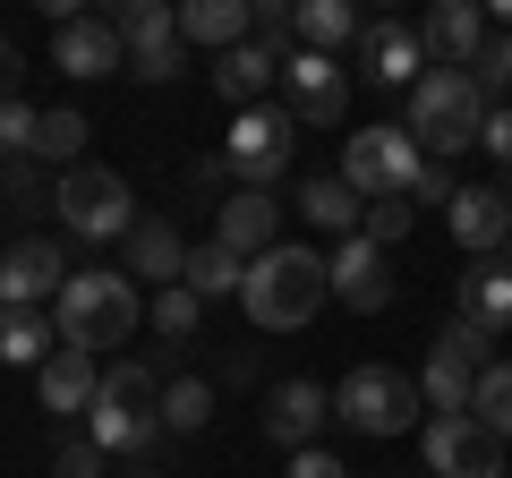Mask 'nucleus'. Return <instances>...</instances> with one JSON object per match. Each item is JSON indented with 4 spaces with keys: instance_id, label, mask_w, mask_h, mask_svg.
<instances>
[{
    "instance_id": "f257e3e1",
    "label": "nucleus",
    "mask_w": 512,
    "mask_h": 478,
    "mask_svg": "<svg viewBox=\"0 0 512 478\" xmlns=\"http://www.w3.org/2000/svg\"><path fill=\"white\" fill-rule=\"evenodd\" d=\"M239 299H248V316H256L265 333H299V325L333 299V257H316V248H291V239H282L274 257L248 265Z\"/></svg>"
},
{
    "instance_id": "f03ea898",
    "label": "nucleus",
    "mask_w": 512,
    "mask_h": 478,
    "mask_svg": "<svg viewBox=\"0 0 512 478\" xmlns=\"http://www.w3.org/2000/svg\"><path fill=\"white\" fill-rule=\"evenodd\" d=\"M137 316H146V299H137V282H128V274H111V265L69 274V282H60V299H52L60 342H69V350H94V359H103L111 342H128Z\"/></svg>"
},
{
    "instance_id": "7ed1b4c3",
    "label": "nucleus",
    "mask_w": 512,
    "mask_h": 478,
    "mask_svg": "<svg viewBox=\"0 0 512 478\" xmlns=\"http://www.w3.org/2000/svg\"><path fill=\"white\" fill-rule=\"evenodd\" d=\"M487 86H478L470 69H427L419 86H410V137H419L427 163H453V154L478 146V129H487Z\"/></svg>"
},
{
    "instance_id": "20e7f679",
    "label": "nucleus",
    "mask_w": 512,
    "mask_h": 478,
    "mask_svg": "<svg viewBox=\"0 0 512 478\" xmlns=\"http://www.w3.org/2000/svg\"><path fill=\"white\" fill-rule=\"evenodd\" d=\"M86 436L103 444V453H154V436H163V385H154L146 359L103 368V393H94V410H86Z\"/></svg>"
},
{
    "instance_id": "39448f33",
    "label": "nucleus",
    "mask_w": 512,
    "mask_h": 478,
    "mask_svg": "<svg viewBox=\"0 0 512 478\" xmlns=\"http://www.w3.org/2000/svg\"><path fill=\"white\" fill-rule=\"evenodd\" d=\"M52 205H60V231H69V239H128L137 222H146V214H137V197H128V180H120V171H103V163L60 171Z\"/></svg>"
},
{
    "instance_id": "423d86ee",
    "label": "nucleus",
    "mask_w": 512,
    "mask_h": 478,
    "mask_svg": "<svg viewBox=\"0 0 512 478\" xmlns=\"http://www.w3.org/2000/svg\"><path fill=\"white\" fill-rule=\"evenodd\" d=\"M419 171H427V154H419V137H410V129H359V137H342V180L359 188V205L410 197Z\"/></svg>"
},
{
    "instance_id": "0eeeda50",
    "label": "nucleus",
    "mask_w": 512,
    "mask_h": 478,
    "mask_svg": "<svg viewBox=\"0 0 512 478\" xmlns=\"http://www.w3.org/2000/svg\"><path fill=\"white\" fill-rule=\"evenodd\" d=\"M333 419L359 427V436H410V419H419V376H402V368H350L342 385H333Z\"/></svg>"
},
{
    "instance_id": "6e6552de",
    "label": "nucleus",
    "mask_w": 512,
    "mask_h": 478,
    "mask_svg": "<svg viewBox=\"0 0 512 478\" xmlns=\"http://www.w3.org/2000/svg\"><path fill=\"white\" fill-rule=\"evenodd\" d=\"M299 120L282 103H256V111H231V129H222V163H231L239 188H274L291 171V146H299Z\"/></svg>"
},
{
    "instance_id": "1a4fd4ad",
    "label": "nucleus",
    "mask_w": 512,
    "mask_h": 478,
    "mask_svg": "<svg viewBox=\"0 0 512 478\" xmlns=\"http://www.w3.org/2000/svg\"><path fill=\"white\" fill-rule=\"evenodd\" d=\"M111 26L128 43V77H146V86H171L180 77V9H163V0H120Z\"/></svg>"
},
{
    "instance_id": "9d476101",
    "label": "nucleus",
    "mask_w": 512,
    "mask_h": 478,
    "mask_svg": "<svg viewBox=\"0 0 512 478\" xmlns=\"http://www.w3.org/2000/svg\"><path fill=\"white\" fill-rule=\"evenodd\" d=\"M282 111L308 129H342L350 120V69L333 52H291L282 60Z\"/></svg>"
},
{
    "instance_id": "9b49d317",
    "label": "nucleus",
    "mask_w": 512,
    "mask_h": 478,
    "mask_svg": "<svg viewBox=\"0 0 512 478\" xmlns=\"http://www.w3.org/2000/svg\"><path fill=\"white\" fill-rule=\"evenodd\" d=\"M427 470L436 478H504V436H487V427L461 410V419H427Z\"/></svg>"
},
{
    "instance_id": "f8f14e48",
    "label": "nucleus",
    "mask_w": 512,
    "mask_h": 478,
    "mask_svg": "<svg viewBox=\"0 0 512 478\" xmlns=\"http://www.w3.org/2000/svg\"><path fill=\"white\" fill-rule=\"evenodd\" d=\"M52 69L77 77V86H94V77H120L128 69V43L111 18H60L52 26Z\"/></svg>"
},
{
    "instance_id": "ddd939ff",
    "label": "nucleus",
    "mask_w": 512,
    "mask_h": 478,
    "mask_svg": "<svg viewBox=\"0 0 512 478\" xmlns=\"http://www.w3.org/2000/svg\"><path fill=\"white\" fill-rule=\"evenodd\" d=\"M60 282H69L60 239H18V248H0V316L35 308V299H60Z\"/></svg>"
},
{
    "instance_id": "4468645a",
    "label": "nucleus",
    "mask_w": 512,
    "mask_h": 478,
    "mask_svg": "<svg viewBox=\"0 0 512 478\" xmlns=\"http://www.w3.org/2000/svg\"><path fill=\"white\" fill-rule=\"evenodd\" d=\"M214 239L231 248L239 265L274 257V248H282V205H274V188H239V197H222V205H214Z\"/></svg>"
},
{
    "instance_id": "2eb2a0df",
    "label": "nucleus",
    "mask_w": 512,
    "mask_h": 478,
    "mask_svg": "<svg viewBox=\"0 0 512 478\" xmlns=\"http://www.w3.org/2000/svg\"><path fill=\"white\" fill-rule=\"evenodd\" d=\"M333 299H342L350 316L393 308V257H384L376 239H342V248H333Z\"/></svg>"
},
{
    "instance_id": "dca6fc26",
    "label": "nucleus",
    "mask_w": 512,
    "mask_h": 478,
    "mask_svg": "<svg viewBox=\"0 0 512 478\" xmlns=\"http://www.w3.org/2000/svg\"><path fill=\"white\" fill-rule=\"evenodd\" d=\"M419 52L436 69H478V52H487V9L478 0H436L427 26H419Z\"/></svg>"
},
{
    "instance_id": "f3484780",
    "label": "nucleus",
    "mask_w": 512,
    "mask_h": 478,
    "mask_svg": "<svg viewBox=\"0 0 512 478\" xmlns=\"http://www.w3.org/2000/svg\"><path fill=\"white\" fill-rule=\"evenodd\" d=\"M359 69L376 77V86H419V69H427V52H419V26L410 18H376V26H359Z\"/></svg>"
},
{
    "instance_id": "a211bd4d",
    "label": "nucleus",
    "mask_w": 512,
    "mask_h": 478,
    "mask_svg": "<svg viewBox=\"0 0 512 478\" xmlns=\"http://www.w3.org/2000/svg\"><path fill=\"white\" fill-rule=\"evenodd\" d=\"M325 419H333V393H325V385H308V376H291V385L265 393V436H274L282 453H308Z\"/></svg>"
},
{
    "instance_id": "6ab92c4d",
    "label": "nucleus",
    "mask_w": 512,
    "mask_h": 478,
    "mask_svg": "<svg viewBox=\"0 0 512 478\" xmlns=\"http://www.w3.org/2000/svg\"><path fill=\"white\" fill-rule=\"evenodd\" d=\"M35 393H43V410L77 419V410H94V393H103V359H94V350H69V342H60L52 359L35 368Z\"/></svg>"
},
{
    "instance_id": "aec40b11",
    "label": "nucleus",
    "mask_w": 512,
    "mask_h": 478,
    "mask_svg": "<svg viewBox=\"0 0 512 478\" xmlns=\"http://www.w3.org/2000/svg\"><path fill=\"white\" fill-rule=\"evenodd\" d=\"M444 222H453V239L470 248L478 265H487L495 248L512 239V197H504V188H461V197L444 205Z\"/></svg>"
},
{
    "instance_id": "412c9836",
    "label": "nucleus",
    "mask_w": 512,
    "mask_h": 478,
    "mask_svg": "<svg viewBox=\"0 0 512 478\" xmlns=\"http://www.w3.org/2000/svg\"><path fill=\"white\" fill-rule=\"evenodd\" d=\"M120 248H128V265H120V274H137V282H154V291H171V282L188 274V239L171 231L163 214H146V222H137V231L120 239Z\"/></svg>"
},
{
    "instance_id": "4be33fe9",
    "label": "nucleus",
    "mask_w": 512,
    "mask_h": 478,
    "mask_svg": "<svg viewBox=\"0 0 512 478\" xmlns=\"http://www.w3.org/2000/svg\"><path fill=\"white\" fill-rule=\"evenodd\" d=\"M256 35V0H188L180 9V43H205V52H239Z\"/></svg>"
},
{
    "instance_id": "5701e85b",
    "label": "nucleus",
    "mask_w": 512,
    "mask_h": 478,
    "mask_svg": "<svg viewBox=\"0 0 512 478\" xmlns=\"http://www.w3.org/2000/svg\"><path fill=\"white\" fill-rule=\"evenodd\" d=\"M453 316H461V325H478V333H487V342H495V333H512V274H504V265H478V274H461V291H453Z\"/></svg>"
},
{
    "instance_id": "b1692460",
    "label": "nucleus",
    "mask_w": 512,
    "mask_h": 478,
    "mask_svg": "<svg viewBox=\"0 0 512 478\" xmlns=\"http://www.w3.org/2000/svg\"><path fill=\"white\" fill-rule=\"evenodd\" d=\"M274 77H282V60L274 52H265V43H239V52H222L214 60V94H222V103H231V111H256V103H265V86H274Z\"/></svg>"
},
{
    "instance_id": "393cba45",
    "label": "nucleus",
    "mask_w": 512,
    "mask_h": 478,
    "mask_svg": "<svg viewBox=\"0 0 512 478\" xmlns=\"http://www.w3.org/2000/svg\"><path fill=\"white\" fill-rule=\"evenodd\" d=\"M470 393H478V368L461 359V350H427V368H419V402H436V419H461L470 410Z\"/></svg>"
},
{
    "instance_id": "a878e982",
    "label": "nucleus",
    "mask_w": 512,
    "mask_h": 478,
    "mask_svg": "<svg viewBox=\"0 0 512 478\" xmlns=\"http://www.w3.org/2000/svg\"><path fill=\"white\" fill-rule=\"evenodd\" d=\"M299 214L316 222V231H342V239H359V222H367V205H359V188L333 171V180H308L299 188Z\"/></svg>"
},
{
    "instance_id": "bb28decb",
    "label": "nucleus",
    "mask_w": 512,
    "mask_h": 478,
    "mask_svg": "<svg viewBox=\"0 0 512 478\" xmlns=\"http://www.w3.org/2000/svg\"><path fill=\"white\" fill-rule=\"evenodd\" d=\"M359 43V9L350 0H299V52H342Z\"/></svg>"
},
{
    "instance_id": "cd10ccee",
    "label": "nucleus",
    "mask_w": 512,
    "mask_h": 478,
    "mask_svg": "<svg viewBox=\"0 0 512 478\" xmlns=\"http://www.w3.org/2000/svg\"><path fill=\"white\" fill-rule=\"evenodd\" d=\"M52 350H60V325H43L35 308L0 316V368H43Z\"/></svg>"
},
{
    "instance_id": "c85d7f7f",
    "label": "nucleus",
    "mask_w": 512,
    "mask_h": 478,
    "mask_svg": "<svg viewBox=\"0 0 512 478\" xmlns=\"http://www.w3.org/2000/svg\"><path fill=\"white\" fill-rule=\"evenodd\" d=\"M188 291L197 299H222V291H239V282H248V265L231 257V248H222V239H205V248H188Z\"/></svg>"
},
{
    "instance_id": "c756f323",
    "label": "nucleus",
    "mask_w": 512,
    "mask_h": 478,
    "mask_svg": "<svg viewBox=\"0 0 512 478\" xmlns=\"http://www.w3.org/2000/svg\"><path fill=\"white\" fill-rule=\"evenodd\" d=\"M470 419L487 427V436L512 444V359H495V368H478V393H470Z\"/></svg>"
},
{
    "instance_id": "7c9ffc66",
    "label": "nucleus",
    "mask_w": 512,
    "mask_h": 478,
    "mask_svg": "<svg viewBox=\"0 0 512 478\" xmlns=\"http://www.w3.org/2000/svg\"><path fill=\"white\" fill-rule=\"evenodd\" d=\"M86 111H43V129H35V154H43V163H60V171H77V163H86Z\"/></svg>"
},
{
    "instance_id": "2f4dec72",
    "label": "nucleus",
    "mask_w": 512,
    "mask_h": 478,
    "mask_svg": "<svg viewBox=\"0 0 512 478\" xmlns=\"http://www.w3.org/2000/svg\"><path fill=\"white\" fill-rule=\"evenodd\" d=\"M205 419H214V385H205V376H171L163 385V427L171 436H197Z\"/></svg>"
},
{
    "instance_id": "473e14b6",
    "label": "nucleus",
    "mask_w": 512,
    "mask_h": 478,
    "mask_svg": "<svg viewBox=\"0 0 512 478\" xmlns=\"http://www.w3.org/2000/svg\"><path fill=\"white\" fill-rule=\"evenodd\" d=\"M197 325H205V299L188 291V282H171V291H154V333H163V350L197 342Z\"/></svg>"
},
{
    "instance_id": "72a5a7b5",
    "label": "nucleus",
    "mask_w": 512,
    "mask_h": 478,
    "mask_svg": "<svg viewBox=\"0 0 512 478\" xmlns=\"http://www.w3.org/2000/svg\"><path fill=\"white\" fill-rule=\"evenodd\" d=\"M256 43L274 60H291V43H299V0H256Z\"/></svg>"
},
{
    "instance_id": "f704fd0d",
    "label": "nucleus",
    "mask_w": 512,
    "mask_h": 478,
    "mask_svg": "<svg viewBox=\"0 0 512 478\" xmlns=\"http://www.w3.org/2000/svg\"><path fill=\"white\" fill-rule=\"evenodd\" d=\"M410 222H419V205H410V197H384V205H367L359 239H376V248H402V239H410Z\"/></svg>"
},
{
    "instance_id": "c9c22d12",
    "label": "nucleus",
    "mask_w": 512,
    "mask_h": 478,
    "mask_svg": "<svg viewBox=\"0 0 512 478\" xmlns=\"http://www.w3.org/2000/svg\"><path fill=\"white\" fill-rule=\"evenodd\" d=\"M35 129H43L35 103H0V154H9V163H26V154H35Z\"/></svg>"
},
{
    "instance_id": "e433bc0d",
    "label": "nucleus",
    "mask_w": 512,
    "mask_h": 478,
    "mask_svg": "<svg viewBox=\"0 0 512 478\" xmlns=\"http://www.w3.org/2000/svg\"><path fill=\"white\" fill-rule=\"evenodd\" d=\"M103 461H111V453H103V444H94V436H69V444H60V453H52V478H111Z\"/></svg>"
},
{
    "instance_id": "4c0bfd02",
    "label": "nucleus",
    "mask_w": 512,
    "mask_h": 478,
    "mask_svg": "<svg viewBox=\"0 0 512 478\" xmlns=\"http://www.w3.org/2000/svg\"><path fill=\"white\" fill-rule=\"evenodd\" d=\"M470 77H478L487 94H495V86H512V35H495L487 52H478V69H470Z\"/></svg>"
},
{
    "instance_id": "58836bf2",
    "label": "nucleus",
    "mask_w": 512,
    "mask_h": 478,
    "mask_svg": "<svg viewBox=\"0 0 512 478\" xmlns=\"http://www.w3.org/2000/svg\"><path fill=\"white\" fill-rule=\"evenodd\" d=\"M453 197H461V180H453L444 163H427V171H419V188H410V205H453Z\"/></svg>"
},
{
    "instance_id": "ea45409f",
    "label": "nucleus",
    "mask_w": 512,
    "mask_h": 478,
    "mask_svg": "<svg viewBox=\"0 0 512 478\" xmlns=\"http://www.w3.org/2000/svg\"><path fill=\"white\" fill-rule=\"evenodd\" d=\"M478 146H487L495 163L512 171V111H487V129H478Z\"/></svg>"
},
{
    "instance_id": "a19ab883",
    "label": "nucleus",
    "mask_w": 512,
    "mask_h": 478,
    "mask_svg": "<svg viewBox=\"0 0 512 478\" xmlns=\"http://www.w3.org/2000/svg\"><path fill=\"white\" fill-rule=\"evenodd\" d=\"M291 478H350V470H342L333 453H316V444H308V453H291Z\"/></svg>"
},
{
    "instance_id": "79ce46f5",
    "label": "nucleus",
    "mask_w": 512,
    "mask_h": 478,
    "mask_svg": "<svg viewBox=\"0 0 512 478\" xmlns=\"http://www.w3.org/2000/svg\"><path fill=\"white\" fill-rule=\"evenodd\" d=\"M0 103H18V43L0 35Z\"/></svg>"
},
{
    "instance_id": "37998d69",
    "label": "nucleus",
    "mask_w": 512,
    "mask_h": 478,
    "mask_svg": "<svg viewBox=\"0 0 512 478\" xmlns=\"http://www.w3.org/2000/svg\"><path fill=\"white\" fill-rule=\"evenodd\" d=\"M495 265H504V274H512V239H504V248H495Z\"/></svg>"
},
{
    "instance_id": "c03bdc74",
    "label": "nucleus",
    "mask_w": 512,
    "mask_h": 478,
    "mask_svg": "<svg viewBox=\"0 0 512 478\" xmlns=\"http://www.w3.org/2000/svg\"><path fill=\"white\" fill-rule=\"evenodd\" d=\"M120 478H154V470H120Z\"/></svg>"
},
{
    "instance_id": "a18cd8bd",
    "label": "nucleus",
    "mask_w": 512,
    "mask_h": 478,
    "mask_svg": "<svg viewBox=\"0 0 512 478\" xmlns=\"http://www.w3.org/2000/svg\"><path fill=\"white\" fill-rule=\"evenodd\" d=\"M504 197H512V180H504Z\"/></svg>"
}]
</instances>
